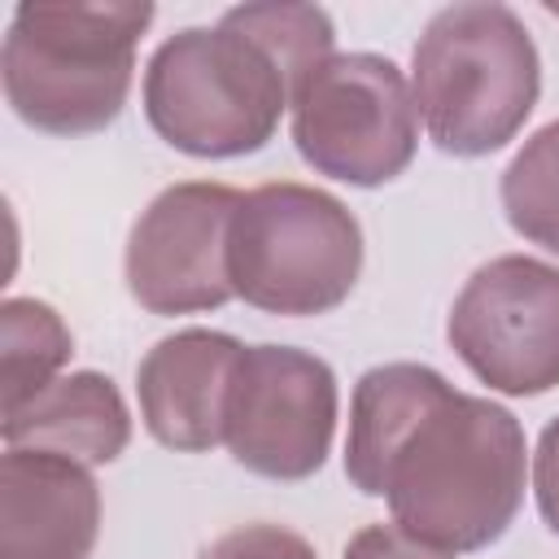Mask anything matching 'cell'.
<instances>
[{"label":"cell","instance_id":"cell-1","mask_svg":"<svg viewBox=\"0 0 559 559\" xmlns=\"http://www.w3.org/2000/svg\"><path fill=\"white\" fill-rule=\"evenodd\" d=\"M345 476L411 537L472 555L515 524L528 445L507 406L459 393L437 367L380 362L349 397Z\"/></svg>","mask_w":559,"mask_h":559},{"label":"cell","instance_id":"cell-2","mask_svg":"<svg viewBox=\"0 0 559 559\" xmlns=\"http://www.w3.org/2000/svg\"><path fill=\"white\" fill-rule=\"evenodd\" d=\"M157 9L135 0L17 4L0 48L9 109L44 135L105 131L135 79V44Z\"/></svg>","mask_w":559,"mask_h":559},{"label":"cell","instance_id":"cell-3","mask_svg":"<svg viewBox=\"0 0 559 559\" xmlns=\"http://www.w3.org/2000/svg\"><path fill=\"white\" fill-rule=\"evenodd\" d=\"M411 96L441 153L489 157L507 148L542 96V57L524 17L493 0L432 13L411 52Z\"/></svg>","mask_w":559,"mask_h":559},{"label":"cell","instance_id":"cell-4","mask_svg":"<svg viewBox=\"0 0 559 559\" xmlns=\"http://www.w3.org/2000/svg\"><path fill=\"white\" fill-rule=\"evenodd\" d=\"M297 83L284 61L231 13L183 26L144 66V118L188 157H245L275 140Z\"/></svg>","mask_w":559,"mask_h":559},{"label":"cell","instance_id":"cell-5","mask_svg":"<svg viewBox=\"0 0 559 559\" xmlns=\"http://www.w3.org/2000/svg\"><path fill=\"white\" fill-rule=\"evenodd\" d=\"M227 266L236 297L262 314H328L362 275V227L314 183H262L240 192Z\"/></svg>","mask_w":559,"mask_h":559},{"label":"cell","instance_id":"cell-6","mask_svg":"<svg viewBox=\"0 0 559 559\" xmlns=\"http://www.w3.org/2000/svg\"><path fill=\"white\" fill-rule=\"evenodd\" d=\"M301 162L354 188L397 179L419 148V114L406 74L380 52H332L293 96Z\"/></svg>","mask_w":559,"mask_h":559},{"label":"cell","instance_id":"cell-7","mask_svg":"<svg viewBox=\"0 0 559 559\" xmlns=\"http://www.w3.org/2000/svg\"><path fill=\"white\" fill-rule=\"evenodd\" d=\"M445 341L493 393H550L559 384V266L528 253L489 258L459 288Z\"/></svg>","mask_w":559,"mask_h":559},{"label":"cell","instance_id":"cell-8","mask_svg":"<svg viewBox=\"0 0 559 559\" xmlns=\"http://www.w3.org/2000/svg\"><path fill=\"white\" fill-rule=\"evenodd\" d=\"M336 376L297 345H245L223 445L266 480H306L328 463L336 437Z\"/></svg>","mask_w":559,"mask_h":559},{"label":"cell","instance_id":"cell-9","mask_svg":"<svg viewBox=\"0 0 559 559\" xmlns=\"http://www.w3.org/2000/svg\"><path fill=\"white\" fill-rule=\"evenodd\" d=\"M240 192L210 179L162 188L127 236V293L148 314H201L236 297L227 240Z\"/></svg>","mask_w":559,"mask_h":559},{"label":"cell","instance_id":"cell-10","mask_svg":"<svg viewBox=\"0 0 559 559\" xmlns=\"http://www.w3.org/2000/svg\"><path fill=\"white\" fill-rule=\"evenodd\" d=\"M245 345L231 332L183 328L162 336L135 367L148 437L179 454H205L227 437V406Z\"/></svg>","mask_w":559,"mask_h":559},{"label":"cell","instance_id":"cell-11","mask_svg":"<svg viewBox=\"0 0 559 559\" xmlns=\"http://www.w3.org/2000/svg\"><path fill=\"white\" fill-rule=\"evenodd\" d=\"M100 489L92 467L4 445L0 459V559H92Z\"/></svg>","mask_w":559,"mask_h":559},{"label":"cell","instance_id":"cell-12","mask_svg":"<svg viewBox=\"0 0 559 559\" xmlns=\"http://www.w3.org/2000/svg\"><path fill=\"white\" fill-rule=\"evenodd\" d=\"M0 432L4 445L48 450L83 467H100L131 445V411L105 371H70L26 406L9 411Z\"/></svg>","mask_w":559,"mask_h":559},{"label":"cell","instance_id":"cell-13","mask_svg":"<svg viewBox=\"0 0 559 559\" xmlns=\"http://www.w3.org/2000/svg\"><path fill=\"white\" fill-rule=\"evenodd\" d=\"M74 354L66 319L39 297H4L0 306V362H4V415L26 406Z\"/></svg>","mask_w":559,"mask_h":559},{"label":"cell","instance_id":"cell-14","mask_svg":"<svg viewBox=\"0 0 559 559\" xmlns=\"http://www.w3.org/2000/svg\"><path fill=\"white\" fill-rule=\"evenodd\" d=\"M498 197L515 236L559 258V118L537 127L507 162Z\"/></svg>","mask_w":559,"mask_h":559},{"label":"cell","instance_id":"cell-15","mask_svg":"<svg viewBox=\"0 0 559 559\" xmlns=\"http://www.w3.org/2000/svg\"><path fill=\"white\" fill-rule=\"evenodd\" d=\"M197 559H319L314 546L284 524H240L214 537Z\"/></svg>","mask_w":559,"mask_h":559},{"label":"cell","instance_id":"cell-16","mask_svg":"<svg viewBox=\"0 0 559 559\" xmlns=\"http://www.w3.org/2000/svg\"><path fill=\"white\" fill-rule=\"evenodd\" d=\"M345 559H454V555L450 550H437V546H428L419 537H411L393 520L389 524L380 520V524H367V528H358L349 537Z\"/></svg>","mask_w":559,"mask_h":559},{"label":"cell","instance_id":"cell-17","mask_svg":"<svg viewBox=\"0 0 559 559\" xmlns=\"http://www.w3.org/2000/svg\"><path fill=\"white\" fill-rule=\"evenodd\" d=\"M533 493L546 528L559 537V415L542 428L537 450H533Z\"/></svg>","mask_w":559,"mask_h":559}]
</instances>
